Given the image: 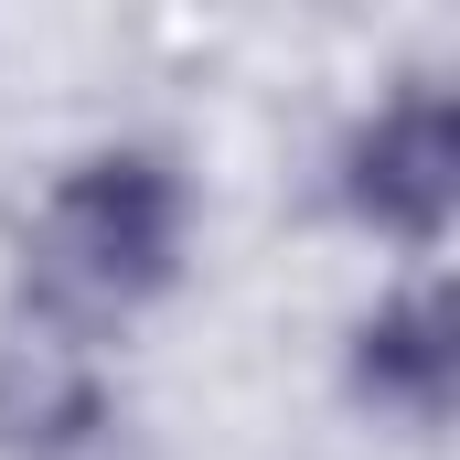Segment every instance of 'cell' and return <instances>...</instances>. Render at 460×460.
I'll return each instance as SVG.
<instances>
[{"mask_svg": "<svg viewBox=\"0 0 460 460\" xmlns=\"http://www.w3.org/2000/svg\"><path fill=\"white\" fill-rule=\"evenodd\" d=\"M32 257H43L54 300H86V311L150 300L172 279V257H182V182H172V161H150V150L75 161L54 182V204H43V246Z\"/></svg>", "mask_w": 460, "mask_h": 460, "instance_id": "cell-1", "label": "cell"}, {"mask_svg": "<svg viewBox=\"0 0 460 460\" xmlns=\"http://www.w3.org/2000/svg\"><path fill=\"white\" fill-rule=\"evenodd\" d=\"M343 204L396 246H439L460 204V108L439 86H407L396 108H375L343 150Z\"/></svg>", "mask_w": 460, "mask_h": 460, "instance_id": "cell-2", "label": "cell"}, {"mask_svg": "<svg viewBox=\"0 0 460 460\" xmlns=\"http://www.w3.org/2000/svg\"><path fill=\"white\" fill-rule=\"evenodd\" d=\"M108 375L65 343H11L0 353V450L11 460H75L108 439Z\"/></svg>", "mask_w": 460, "mask_h": 460, "instance_id": "cell-3", "label": "cell"}, {"mask_svg": "<svg viewBox=\"0 0 460 460\" xmlns=\"http://www.w3.org/2000/svg\"><path fill=\"white\" fill-rule=\"evenodd\" d=\"M353 385H364L375 407L450 418V396H460V322H450V300H439V289L385 300V311L353 332Z\"/></svg>", "mask_w": 460, "mask_h": 460, "instance_id": "cell-4", "label": "cell"}]
</instances>
